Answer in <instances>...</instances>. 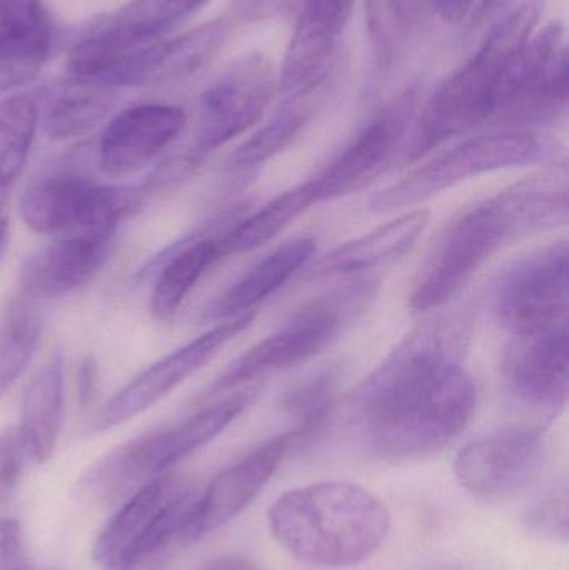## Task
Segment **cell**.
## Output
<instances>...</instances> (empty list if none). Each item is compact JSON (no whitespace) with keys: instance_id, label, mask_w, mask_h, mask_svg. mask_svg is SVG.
Returning a JSON list of instances; mask_svg holds the SVG:
<instances>
[{"instance_id":"1","label":"cell","mask_w":569,"mask_h":570,"mask_svg":"<svg viewBox=\"0 0 569 570\" xmlns=\"http://www.w3.org/2000/svg\"><path fill=\"white\" fill-rule=\"evenodd\" d=\"M467 315L444 314L414 327L364 379L353 407L371 448L393 461L443 451L470 425L478 392L464 368Z\"/></svg>"},{"instance_id":"2","label":"cell","mask_w":569,"mask_h":570,"mask_svg":"<svg viewBox=\"0 0 569 570\" xmlns=\"http://www.w3.org/2000/svg\"><path fill=\"white\" fill-rule=\"evenodd\" d=\"M567 169L521 180L450 224L414 283L410 307H443L507 244L568 223Z\"/></svg>"},{"instance_id":"3","label":"cell","mask_w":569,"mask_h":570,"mask_svg":"<svg viewBox=\"0 0 569 570\" xmlns=\"http://www.w3.org/2000/svg\"><path fill=\"white\" fill-rule=\"evenodd\" d=\"M273 538L300 561L350 568L373 558L391 531V514L363 485L316 482L291 489L267 511Z\"/></svg>"},{"instance_id":"4","label":"cell","mask_w":569,"mask_h":570,"mask_svg":"<svg viewBox=\"0 0 569 570\" xmlns=\"http://www.w3.org/2000/svg\"><path fill=\"white\" fill-rule=\"evenodd\" d=\"M541 13L540 2L523 3L508 13L490 30L478 52L440 83L414 124L406 147L408 163L423 159L473 127L493 122L501 76L533 37Z\"/></svg>"},{"instance_id":"5","label":"cell","mask_w":569,"mask_h":570,"mask_svg":"<svg viewBox=\"0 0 569 570\" xmlns=\"http://www.w3.org/2000/svg\"><path fill=\"white\" fill-rule=\"evenodd\" d=\"M377 283L350 281L294 312L279 328L234 358L214 381L210 394L230 391L286 371L330 347L376 298Z\"/></svg>"},{"instance_id":"6","label":"cell","mask_w":569,"mask_h":570,"mask_svg":"<svg viewBox=\"0 0 569 570\" xmlns=\"http://www.w3.org/2000/svg\"><path fill=\"white\" fill-rule=\"evenodd\" d=\"M197 494L164 474L124 501L94 544L100 570H160L177 542H184Z\"/></svg>"},{"instance_id":"7","label":"cell","mask_w":569,"mask_h":570,"mask_svg":"<svg viewBox=\"0 0 569 570\" xmlns=\"http://www.w3.org/2000/svg\"><path fill=\"white\" fill-rule=\"evenodd\" d=\"M558 144L533 130L508 129L458 144L408 174L400 183L374 194L367 210L386 214L424 203L471 177L494 170L550 163Z\"/></svg>"},{"instance_id":"8","label":"cell","mask_w":569,"mask_h":570,"mask_svg":"<svg viewBox=\"0 0 569 570\" xmlns=\"http://www.w3.org/2000/svg\"><path fill=\"white\" fill-rule=\"evenodd\" d=\"M147 194L144 186H109L67 170L30 184L20 199V216L42 236L117 229L120 220L137 214Z\"/></svg>"},{"instance_id":"9","label":"cell","mask_w":569,"mask_h":570,"mask_svg":"<svg viewBox=\"0 0 569 570\" xmlns=\"http://www.w3.org/2000/svg\"><path fill=\"white\" fill-rule=\"evenodd\" d=\"M493 312L501 327L511 335L568 324L567 240L533 250L508 266L494 284Z\"/></svg>"},{"instance_id":"10","label":"cell","mask_w":569,"mask_h":570,"mask_svg":"<svg viewBox=\"0 0 569 570\" xmlns=\"http://www.w3.org/2000/svg\"><path fill=\"white\" fill-rule=\"evenodd\" d=\"M277 89L273 63L249 52L230 63L200 97L199 126L186 157L199 167L207 156L236 139L266 112Z\"/></svg>"},{"instance_id":"11","label":"cell","mask_w":569,"mask_h":570,"mask_svg":"<svg viewBox=\"0 0 569 570\" xmlns=\"http://www.w3.org/2000/svg\"><path fill=\"white\" fill-rule=\"evenodd\" d=\"M254 312L229 318L159 358L124 385L97 414L94 431L106 432L153 409L251 327Z\"/></svg>"},{"instance_id":"12","label":"cell","mask_w":569,"mask_h":570,"mask_svg":"<svg viewBox=\"0 0 569 570\" xmlns=\"http://www.w3.org/2000/svg\"><path fill=\"white\" fill-rule=\"evenodd\" d=\"M545 459L543 429H504L461 449L454 459V475L477 498H508L537 481Z\"/></svg>"},{"instance_id":"13","label":"cell","mask_w":569,"mask_h":570,"mask_svg":"<svg viewBox=\"0 0 569 570\" xmlns=\"http://www.w3.org/2000/svg\"><path fill=\"white\" fill-rule=\"evenodd\" d=\"M303 444V435L294 429L267 439L236 464L219 472L194 501L184 542L200 541L234 521L266 488L281 464Z\"/></svg>"},{"instance_id":"14","label":"cell","mask_w":569,"mask_h":570,"mask_svg":"<svg viewBox=\"0 0 569 570\" xmlns=\"http://www.w3.org/2000/svg\"><path fill=\"white\" fill-rule=\"evenodd\" d=\"M418 104V89L401 94L374 117L324 169L307 180L317 204L346 196L366 186L383 170L410 130Z\"/></svg>"},{"instance_id":"15","label":"cell","mask_w":569,"mask_h":570,"mask_svg":"<svg viewBox=\"0 0 569 570\" xmlns=\"http://www.w3.org/2000/svg\"><path fill=\"white\" fill-rule=\"evenodd\" d=\"M186 127V114L167 104H143L117 114L97 144L99 169L112 179L147 169Z\"/></svg>"},{"instance_id":"16","label":"cell","mask_w":569,"mask_h":570,"mask_svg":"<svg viewBox=\"0 0 569 570\" xmlns=\"http://www.w3.org/2000/svg\"><path fill=\"white\" fill-rule=\"evenodd\" d=\"M568 324L533 334L513 335L504 351L508 387L524 404L560 411L568 402Z\"/></svg>"},{"instance_id":"17","label":"cell","mask_w":569,"mask_h":570,"mask_svg":"<svg viewBox=\"0 0 569 570\" xmlns=\"http://www.w3.org/2000/svg\"><path fill=\"white\" fill-rule=\"evenodd\" d=\"M116 230L56 237L27 257L19 274L20 295L33 302L50 301L90 283L112 256Z\"/></svg>"},{"instance_id":"18","label":"cell","mask_w":569,"mask_h":570,"mask_svg":"<svg viewBox=\"0 0 569 570\" xmlns=\"http://www.w3.org/2000/svg\"><path fill=\"white\" fill-rule=\"evenodd\" d=\"M431 214L426 209L410 210L377 229L347 240L324 254L307 273V279L354 276L371 273L380 267L398 263L420 243L430 226Z\"/></svg>"},{"instance_id":"19","label":"cell","mask_w":569,"mask_h":570,"mask_svg":"<svg viewBox=\"0 0 569 570\" xmlns=\"http://www.w3.org/2000/svg\"><path fill=\"white\" fill-rule=\"evenodd\" d=\"M340 69L341 63L334 60L333 66L320 79L303 89L286 94V100L274 114L273 119L234 150L233 156L227 160V170L230 173L257 170L284 150L290 149L310 126L317 109L323 106L327 94L336 83Z\"/></svg>"},{"instance_id":"20","label":"cell","mask_w":569,"mask_h":570,"mask_svg":"<svg viewBox=\"0 0 569 570\" xmlns=\"http://www.w3.org/2000/svg\"><path fill=\"white\" fill-rule=\"evenodd\" d=\"M66 419V362L53 351L46 364L32 375L20 407L17 425L30 459L43 464L52 458Z\"/></svg>"},{"instance_id":"21","label":"cell","mask_w":569,"mask_h":570,"mask_svg":"<svg viewBox=\"0 0 569 570\" xmlns=\"http://www.w3.org/2000/svg\"><path fill=\"white\" fill-rule=\"evenodd\" d=\"M314 253L316 240L313 237H297L277 247L229 285L207 308V317L229 321L249 314L257 304L266 301L303 271L313 259Z\"/></svg>"},{"instance_id":"22","label":"cell","mask_w":569,"mask_h":570,"mask_svg":"<svg viewBox=\"0 0 569 570\" xmlns=\"http://www.w3.org/2000/svg\"><path fill=\"white\" fill-rule=\"evenodd\" d=\"M219 237L194 234L147 264V269L140 274L157 269L150 294V312L154 317L163 322L173 321L204 274L223 259Z\"/></svg>"},{"instance_id":"23","label":"cell","mask_w":569,"mask_h":570,"mask_svg":"<svg viewBox=\"0 0 569 570\" xmlns=\"http://www.w3.org/2000/svg\"><path fill=\"white\" fill-rule=\"evenodd\" d=\"M234 23L219 17L173 40H156L150 47L144 86L179 82L199 72L229 37Z\"/></svg>"},{"instance_id":"24","label":"cell","mask_w":569,"mask_h":570,"mask_svg":"<svg viewBox=\"0 0 569 570\" xmlns=\"http://www.w3.org/2000/svg\"><path fill=\"white\" fill-rule=\"evenodd\" d=\"M116 99L114 89L70 80L50 94L39 122L49 139H77L107 119Z\"/></svg>"},{"instance_id":"25","label":"cell","mask_w":569,"mask_h":570,"mask_svg":"<svg viewBox=\"0 0 569 570\" xmlns=\"http://www.w3.org/2000/svg\"><path fill=\"white\" fill-rule=\"evenodd\" d=\"M316 197L310 184L300 186L279 194V196L264 204L261 209L251 216L234 223L229 229L224 230L219 237L220 256L249 253L264 244L271 243L290 227L297 217L303 216L311 207L316 206Z\"/></svg>"},{"instance_id":"26","label":"cell","mask_w":569,"mask_h":570,"mask_svg":"<svg viewBox=\"0 0 569 570\" xmlns=\"http://www.w3.org/2000/svg\"><path fill=\"white\" fill-rule=\"evenodd\" d=\"M52 47V20L0 19V92L32 82Z\"/></svg>"},{"instance_id":"27","label":"cell","mask_w":569,"mask_h":570,"mask_svg":"<svg viewBox=\"0 0 569 570\" xmlns=\"http://www.w3.org/2000/svg\"><path fill=\"white\" fill-rule=\"evenodd\" d=\"M43 318L37 302L17 295L0 322V399L16 384L39 347Z\"/></svg>"},{"instance_id":"28","label":"cell","mask_w":569,"mask_h":570,"mask_svg":"<svg viewBox=\"0 0 569 570\" xmlns=\"http://www.w3.org/2000/svg\"><path fill=\"white\" fill-rule=\"evenodd\" d=\"M39 117V106L27 94L0 100V203L26 167Z\"/></svg>"},{"instance_id":"29","label":"cell","mask_w":569,"mask_h":570,"mask_svg":"<svg viewBox=\"0 0 569 570\" xmlns=\"http://www.w3.org/2000/svg\"><path fill=\"white\" fill-rule=\"evenodd\" d=\"M337 384L340 374L331 368L287 392L284 407L296 419V431L303 435L304 442L313 439L323 429L336 399Z\"/></svg>"},{"instance_id":"30","label":"cell","mask_w":569,"mask_h":570,"mask_svg":"<svg viewBox=\"0 0 569 570\" xmlns=\"http://www.w3.org/2000/svg\"><path fill=\"white\" fill-rule=\"evenodd\" d=\"M366 26L381 69H391L403 53L410 33L394 19L386 0H366Z\"/></svg>"},{"instance_id":"31","label":"cell","mask_w":569,"mask_h":570,"mask_svg":"<svg viewBox=\"0 0 569 570\" xmlns=\"http://www.w3.org/2000/svg\"><path fill=\"white\" fill-rule=\"evenodd\" d=\"M30 455L19 429L0 432V508L16 494Z\"/></svg>"},{"instance_id":"32","label":"cell","mask_w":569,"mask_h":570,"mask_svg":"<svg viewBox=\"0 0 569 570\" xmlns=\"http://www.w3.org/2000/svg\"><path fill=\"white\" fill-rule=\"evenodd\" d=\"M524 521L533 534L551 541L567 542L569 522L567 494L561 492V494L541 499L528 511Z\"/></svg>"},{"instance_id":"33","label":"cell","mask_w":569,"mask_h":570,"mask_svg":"<svg viewBox=\"0 0 569 570\" xmlns=\"http://www.w3.org/2000/svg\"><path fill=\"white\" fill-rule=\"evenodd\" d=\"M297 19L340 37L353 12L354 0H301Z\"/></svg>"},{"instance_id":"34","label":"cell","mask_w":569,"mask_h":570,"mask_svg":"<svg viewBox=\"0 0 569 570\" xmlns=\"http://www.w3.org/2000/svg\"><path fill=\"white\" fill-rule=\"evenodd\" d=\"M0 570H36L27 552L22 528L16 519L0 521Z\"/></svg>"},{"instance_id":"35","label":"cell","mask_w":569,"mask_h":570,"mask_svg":"<svg viewBox=\"0 0 569 570\" xmlns=\"http://www.w3.org/2000/svg\"><path fill=\"white\" fill-rule=\"evenodd\" d=\"M294 0H229L233 23H256L273 19L291 7Z\"/></svg>"},{"instance_id":"36","label":"cell","mask_w":569,"mask_h":570,"mask_svg":"<svg viewBox=\"0 0 569 570\" xmlns=\"http://www.w3.org/2000/svg\"><path fill=\"white\" fill-rule=\"evenodd\" d=\"M386 3L408 33L426 23L438 9V0H386Z\"/></svg>"},{"instance_id":"37","label":"cell","mask_w":569,"mask_h":570,"mask_svg":"<svg viewBox=\"0 0 569 570\" xmlns=\"http://www.w3.org/2000/svg\"><path fill=\"white\" fill-rule=\"evenodd\" d=\"M513 0H481L478 9L474 10L473 29L484 26L488 20L494 19L501 10L507 9Z\"/></svg>"},{"instance_id":"38","label":"cell","mask_w":569,"mask_h":570,"mask_svg":"<svg viewBox=\"0 0 569 570\" xmlns=\"http://www.w3.org/2000/svg\"><path fill=\"white\" fill-rule=\"evenodd\" d=\"M96 362L92 358H86L80 364L79 372V392L82 402H89L94 395V389H96Z\"/></svg>"},{"instance_id":"39","label":"cell","mask_w":569,"mask_h":570,"mask_svg":"<svg viewBox=\"0 0 569 570\" xmlns=\"http://www.w3.org/2000/svg\"><path fill=\"white\" fill-rule=\"evenodd\" d=\"M200 570H261L253 562L247 559L239 558V556H224V558L214 559L207 562Z\"/></svg>"},{"instance_id":"40","label":"cell","mask_w":569,"mask_h":570,"mask_svg":"<svg viewBox=\"0 0 569 570\" xmlns=\"http://www.w3.org/2000/svg\"><path fill=\"white\" fill-rule=\"evenodd\" d=\"M207 2H209V0H180L184 10H186V16H190V13L196 12L200 7L206 6Z\"/></svg>"},{"instance_id":"41","label":"cell","mask_w":569,"mask_h":570,"mask_svg":"<svg viewBox=\"0 0 569 570\" xmlns=\"http://www.w3.org/2000/svg\"><path fill=\"white\" fill-rule=\"evenodd\" d=\"M7 234H9V223H7L6 217H0V250H2L3 244H6Z\"/></svg>"}]
</instances>
